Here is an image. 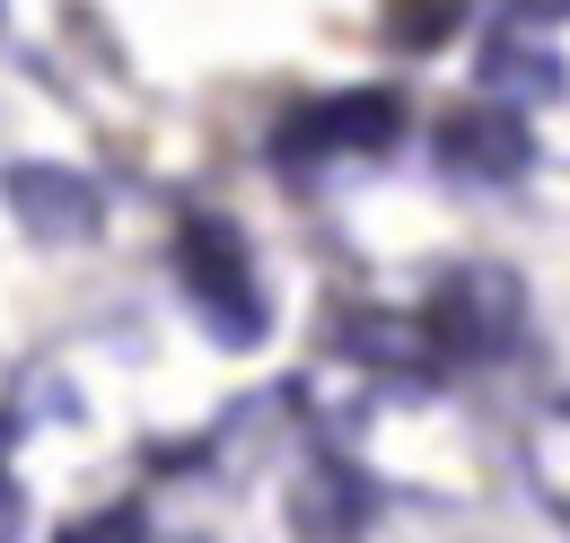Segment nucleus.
Returning a JSON list of instances; mask_svg holds the SVG:
<instances>
[{
    "label": "nucleus",
    "instance_id": "7",
    "mask_svg": "<svg viewBox=\"0 0 570 543\" xmlns=\"http://www.w3.org/2000/svg\"><path fill=\"white\" fill-rule=\"evenodd\" d=\"M492 70L518 79V88H535V97H562V62L553 53H509V45H492Z\"/></svg>",
    "mask_w": 570,
    "mask_h": 543
},
{
    "label": "nucleus",
    "instance_id": "2",
    "mask_svg": "<svg viewBox=\"0 0 570 543\" xmlns=\"http://www.w3.org/2000/svg\"><path fill=\"white\" fill-rule=\"evenodd\" d=\"M518 325H527L518 272L474 264V272H448L439 280V298H430V316H422V342H439L448 359H509Z\"/></svg>",
    "mask_w": 570,
    "mask_h": 543
},
{
    "label": "nucleus",
    "instance_id": "6",
    "mask_svg": "<svg viewBox=\"0 0 570 543\" xmlns=\"http://www.w3.org/2000/svg\"><path fill=\"white\" fill-rule=\"evenodd\" d=\"M53 543H149V509H97V517L62 526Z\"/></svg>",
    "mask_w": 570,
    "mask_h": 543
},
{
    "label": "nucleus",
    "instance_id": "8",
    "mask_svg": "<svg viewBox=\"0 0 570 543\" xmlns=\"http://www.w3.org/2000/svg\"><path fill=\"white\" fill-rule=\"evenodd\" d=\"M18 526H27V509H18V491L0 482V543H18Z\"/></svg>",
    "mask_w": 570,
    "mask_h": 543
},
{
    "label": "nucleus",
    "instance_id": "1",
    "mask_svg": "<svg viewBox=\"0 0 570 543\" xmlns=\"http://www.w3.org/2000/svg\"><path fill=\"white\" fill-rule=\"evenodd\" d=\"M176 280H185V307L203 316V334L219 351H255L273 334V298H264V272L246 255V237L219 219V210H194L176 228Z\"/></svg>",
    "mask_w": 570,
    "mask_h": 543
},
{
    "label": "nucleus",
    "instance_id": "5",
    "mask_svg": "<svg viewBox=\"0 0 570 543\" xmlns=\"http://www.w3.org/2000/svg\"><path fill=\"white\" fill-rule=\"evenodd\" d=\"M439 167L465 176V185H509V176H527V167H535L527 115H509V106H465V115H448V124H439Z\"/></svg>",
    "mask_w": 570,
    "mask_h": 543
},
{
    "label": "nucleus",
    "instance_id": "3",
    "mask_svg": "<svg viewBox=\"0 0 570 543\" xmlns=\"http://www.w3.org/2000/svg\"><path fill=\"white\" fill-rule=\"evenodd\" d=\"M404 140V106L386 88H343V97H316L282 124V167H316V158H377Z\"/></svg>",
    "mask_w": 570,
    "mask_h": 543
},
{
    "label": "nucleus",
    "instance_id": "4",
    "mask_svg": "<svg viewBox=\"0 0 570 543\" xmlns=\"http://www.w3.org/2000/svg\"><path fill=\"white\" fill-rule=\"evenodd\" d=\"M0 194H9L18 228H27L36 246H88V237H106V194H97L79 167H53V158H18V167L0 176Z\"/></svg>",
    "mask_w": 570,
    "mask_h": 543
}]
</instances>
